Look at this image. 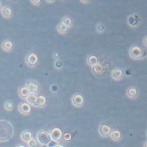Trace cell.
<instances>
[{"label":"cell","mask_w":147,"mask_h":147,"mask_svg":"<svg viewBox=\"0 0 147 147\" xmlns=\"http://www.w3.org/2000/svg\"><path fill=\"white\" fill-rule=\"evenodd\" d=\"M127 96L131 100L136 99L139 95V90L136 86H130L128 88L126 91Z\"/></svg>","instance_id":"obj_9"},{"label":"cell","mask_w":147,"mask_h":147,"mask_svg":"<svg viewBox=\"0 0 147 147\" xmlns=\"http://www.w3.org/2000/svg\"><path fill=\"white\" fill-rule=\"evenodd\" d=\"M61 22H63L65 25H66L70 29L73 27L74 22L73 18L69 16H65L62 18Z\"/></svg>","instance_id":"obj_16"},{"label":"cell","mask_w":147,"mask_h":147,"mask_svg":"<svg viewBox=\"0 0 147 147\" xmlns=\"http://www.w3.org/2000/svg\"><path fill=\"white\" fill-rule=\"evenodd\" d=\"M18 93L20 98L26 100L31 92L26 85H25L20 87L18 89Z\"/></svg>","instance_id":"obj_10"},{"label":"cell","mask_w":147,"mask_h":147,"mask_svg":"<svg viewBox=\"0 0 147 147\" xmlns=\"http://www.w3.org/2000/svg\"><path fill=\"white\" fill-rule=\"evenodd\" d=\"M88 62L89 64L95 66L98 64V58L94 55H91L88 58Z\"/></svg>","instance_id":"obj_24"},{"label":"cell","mask_w":147,"mask_h":147,"mask_svg":"<svg viewBox=\"0 0 147 147\" xmlns=\"http://www.w3.org/2000/svg\"><path fill=\"white\" fill-rule=\"evenodd\" d=\"M7 1H12V0H7Z\"/></svg>","instance_id":"obj_33"},{"label":"cell","mask_w":147,"mask_h":147,"mask_svg":"<svg viewBox=\"0 0 147 147\" xmlns=\"http://www.w3.org/2000/svg\"><path fill=\"white\" fill-rule=\"evenodd\" d=\"M106 27L105 25L102 22L98 23L96 26V33L98 34H102L105 32Z\"/></svg>","instance_id":"obj_23"},{"label":"cell","mask_w":147,"mask_h":147,"mask_svg":"<svg viewBox=\"0 0 147 147\" xmlns=\"http://www.w3.org/2000/svg\"><path fill=\"white\" fill-rule=\"evenodd\" d=\"M146 135H147V132H146Z\"/></svg>","instance_id":"obj_35"},{"label":"cell","mask_w":147,"mask_h":147,"mask_svg":"<svg viewBox=\"0 0 147 147\" xmlns=\"http://www.w3.org/2000/svg\"><path fill=\"white\" fill-rule=\"evenodd\" d=\"M37 96L36 94L34 93H30V95L26 99V101L29 103L32 106H34L35 102H36V100H37Z\"/></svg>","instance_id":"obj_22"},{"label":"cell","mask_w":147,"mask_h":147,"mask_svg":"<svg viewBox=\"0 0 147 147\" xmlns=\"http://www.w3.org/2000/svg\"><path fill=\"white\" fill-rule=\"evenodd\" d=\"M32 5L36 7H38L41 5L42 0H29Z\"/></svg>","instance_id":"obj_26"},{"label":"cell","mask_w":147,"mask_h":147,"mask_svg":"<svg viewBox=\"0 0 147 147\" xmlns=\"http://www.w3.org/2000/svg\"><path fill=\"white\" fill-rule=\"evenodd\" d=\"M3 7V6L2 2L0 0V12H1V9Z\"/></svg>","instance_id":"obj_31"},{"label":"cell","mask_w":147,"mask_h":147,"mask_svg":"<svg viewBox=\"0 0 147 147\" xmlns=\"http://www.w3.org/2000/svg\"><path fill=\"white\" fill-rule=\"evenodd\" d=\"M80 2L83 4H88L91 1V0H79Z\"/></svg>","instance_id":"obj_29"},{"label":"cell","mask_w":147,"mask_h":147,"mask_svg":"<svg viewBox=\"0 0 147 147\" xmlns=\"http://www.w3.org/2000/svg\"><path fill=\"white\" fill-rule=\"evenodd\" d=\"M112 131L111 127L104 124L102 125L100 129V133L104 136H108L110 135Z\"/></svg>","instance_id":"obj_18"},{"label":"cell","mask_w":147,"mask_h":147,"mask_svg":"<svg viewBox=\"0 0 147 147\" xmlns=\"http://www.w3.org/2000/svg\"><path fill=\"white\" fill-rule=\"evenodd\" d=\"M69 29L62 22H60L57 25V32L61 35H64L67 34Z\"/></svg>","instance_id":"obj_13"},{"label":"cell","mask_w":147,"mask_h":147,"mask_svg":"<svg viewBox=\"0 0 147 147\" xmlns=\"http://www.w3.org/2000/svg\"><path fill=\"white\" fill-rule=\"evenodd\" d=\"M28 146L31 147H35L38 146V141L35 139H32L30 141L28 142L27 143Z\"/></svg>","instance_id":"obj_25"},{"label":"cell","mask_w":147,"mask_h":147,"mask_svg":"<svg viewBox=\"0 0 147 147\" xmlns=\"http://www.w3.org/2000/svg\"><path fill=\"white\" fill-rule=\"evenodd\" d=\"M61 1H65V0H61Z\"/></svg>","instance_id":"obj_34"},{"label":"cell","mask_w":147,"mask_h":147,"mask_svg":"<svg viewBox=\"0 0 147 147\" xmlns=\"http://www.w3.org/2000/svg\"><path fill=\"white\" fill-rule=\"evenodd\" d=\"M142 23V18L140 16L136 13L131 14L127 18V23L131 28H138Z\"/></svg>","instance_id":"obj_3"},{"label":"cell","mask_w":147,"mask_h":147,"mask_svg":"<svg viewBox=\"0 0 147 147\" xmlns=\"http://www.w3.org/2000/svg\"><path fill=\"white\" fill-rule=\"evenodd\" d=\"M38 56L34 52L28 54L25 59L26 64L30 67H34L37 64L38 62Z\"/></svg>","instance_id":"obj_8"},{"label":"cell","mask_w":147,"mask_h":147,"mask_svg":"<svg viewBox=\"0 0 147 147\" xmlns=\"http://www.w3.org/2000/svg\"><path fill=\"white\" fill-rule=\"evenodd\" d=\"M20 138L22 141L27 143L33 139L32 133L29 130H24L21 134Z\"/></svg>","instance_id":"obj_14"},{"label":"cell","mask_w":147,"mask_h":147,"mask_svg":"<svg viewBox=\"0 0 147 147\" xmlns=\"http://www.w3.org/2000/svg\"><path fill=\"white\" fill-rule=\"evenodd\" d=\"M142 43H143V45H144L145 47L147 48V35H146V36L144 37V38H143V41H142Z\"/></svg>","instance_id":"obj_28"},{"label":"cell","mask_w":147,"mask_h":147,"mask_svg":"<svg viewBox=\"0 0 147 147\" xmlns=\"http://www.w3.org/2000/svg\"><path fill=\"white\" fill-rule=\"evenodd\" d=\"M129 55L130 58L134 60H140L147 58V53L146 51L140 45H134L129 48Z\"/></svg>","instance_id":"obj_2"},{"label":"cell","mask_w":147,"mask_h":147,"mask_svg":"<svg viewBox=\"0 0 147 147\" xmlns=\"http://www.w3.org/2000/svg\"><path fill=\"white\" fill-rule=\"evenodd\" d=\"M38 140L41 145H47L52 140L51 134L47 130H42L38 134Z\"/></svg>","instance_id":"obj_4"},{"label":"cell","mask_w":147,"mask_h":147,"mask_svg":"<svg viewBox=\"0 0 147 147\" xmlns=\"http://www.w3.org/2000/svg\"><path fill=\"white\" fill-rule=\"evenodd\" d=\"M14 135V129L11 123L6 120H0V142L9 141Z\"/></svg>","instance_id":"obj_1"},{"label":"cell","mask_w":147,"mask_h":147,"mask_svg":"<svg viewBox=\"0 0 147 147\" xmlns=\"http://www.w3.org/2000/svg\"><path fill=\"white\" fill-rule=\"evenodd\" d=\"M94 71L95 72H96L97 73H99L100 72H102V71L103 70L102 67L101 65L98 64V69L97 68L96 66L94 67Z\"/></svg>","instance_id":"obj_27"},{"label":"cell","mask_w":147,"mask_h":147,"mask_svg":"<svg viewBox=\"0 0 147 147\" xmlns=\"http://www.w3.org/2000/svg\"><path fill=\"white\" fill-rule=\"evenodd\" d=\"M18 110L23 115H28L32 112L31 105L27 102H22L18 106Z\"/></svg>","instance_id":"obj_5"},{"label":"cell","mask_w":147,"mask_h":147,"mask_svg":"<svg viewBox=\"0 0 147 147\" xmlns=\"http://www.w3.org/2000/svg\"><path fill=\"white\" fill-rule=\"evenodd\" d=\"M14 103L11 100L6 101L3 104V108L6 111L11 112L14 108Z\"/></svg>","instance_id":"obj_20"},{"label":"cell","mask_w":147,"mask_h":147,"mask_svg":"<svg viewBox=\"0 0 147 147\" xmlns=\"http://www.w3.org/2000/svg\"><path fill=\"white\" fill-rule=\"evenodd\" d=\"M72 102H73V104L75 106H81L84 103V98L81 95H76V96L73 97V99H72Z\"/></svg>","instance_id":"obj_19"},{"label":"cell","mask_w":147,"mask_h":147,"mask_svg":"<svg viewBox=\"0 0 147 147\" xmlns=\"http://www.w3.org/2000/svg\"><path fill=\"white\" fill-rule=\"evenodd\" d=\"M46 102V99L45 98L44 96H40L37 97L36 102L34 106L37 107H43L45 104Z\"/></svg>","instance_id":"obj_21"},{"label":"cell","mask_w":147,"mask_h":147,"mask_svg":"<svg viewBox=\"0 0 147 147\" xmlns=\"http://www.w3.org/2000/svg\"><path fill=\"white\" fill-rule=\"evenodd\" d=\"M110 135L112 140L115 142L120 141L122 138L121 132L119 129H115L112 130Z\"/></svg>","instance_id":"obj_17"},{"label":"cell","mask_w":147,"mask_h":147,"mask_svg":"<svg viewBox=\"0 0 147 147\" xmlns=\"http://www.w3.org/2000/svg\"><path fill=\"white\" fill-rule=\"evenodd\" d=\"M143 146L145 147H147V141L146 142L144 143V146Z\"/></svg>","instance_id":"obj_32"},{"label":"cell","mask_w":147,"mask_h":147,"mask_svg":"<svg viewBox=\"0 0 147 147\" xmlns=\"http://www.w3.org/2000/svg\"><path fill=\"white\" fill-rule=\"evenodd\" d=\"M27 86L31 93L36 94L39 90V86L38 83L34 80H29L27 82Z\"/></svg>","instance_id":"obj_12"},{"label":"cell","mask_w":147,"mask_h":147,"mask_svg":"<svg viewBox=\"0 0 147 147\" xmlns=\"http://www.w3.org/2000/svg\"><path fill=\"white\" fill-rule=\"evenodd\" d=\"M45 1L47 3H48V4H52L55 3L57 0H45Z\"/></svg>","instance_id":"obj_30"},{"label":"cell","mask_w":147,"mask_h":147,"mask_svg":"<svg viewBox=\"0 0 147 147\" xmlns=\"http://www.w3.org/2000/svg\"><path fill=\"white\" fill-rule=\"evenodd\" d=\"M111 76L114 80L115 81H120L124 77V71L121 68H116L112 72Z\"/></svg>","instance_id":"obj_11"},{"label":"cell","mask_w":147,"mask_h":147,"mask_svg":"<svg viewBox=\"0 0 147 147\" xmlns=\"http://www.w3.org/2000/svg\"><path fill=\"white\" fill-rule=\"evenodd\" d=\"M1 48L3 51L6 53L11 52L14 48V43L11 39H7L2 41Z\"/></svg>","instance_id":"obj_7"},{"label":"cell","mask_w":147,"mask_h":147,"mask_svg":"<svg viewBox=\"0 0 147 147\" xmlns=\"http://www.w3.org/2000/svg\"><path fill=\"white\" fill-rule=\"evenodd\" d=\"M63 134L61 129L58 128L54 129L51 133L52 139L55 141H58L61 140Z\"/></svg>","instance_id":"obj_15"},{"label":"cell","mask_w":147,"mask_h":147,"mask_svg":"<svg viewBox=\"0 0 147 147\" xmlns=\"http://www.w3.org/2000/svg\"><path fill=\"white\" fill-rule=\"evenodd\" d=\"M0 12L2 17L6 20H10L13 16V9L9 5L3 6Z\"/></svg>","instance_id":"obj_6"}]
</instances>
